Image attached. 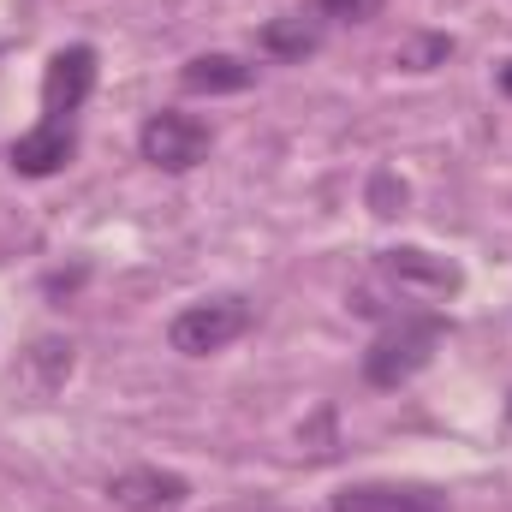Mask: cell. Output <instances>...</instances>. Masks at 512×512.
Masks as SVG:
<instances>
[{
    "mask_svg": "<svg viewBox=\"0 0 512 512\" xmlns=\"http://www.w3.org/2000/svg\"><path fill=\"white\" fill-rule=\"evenodd\" d=\"M30 364H36L42 387H60L72 376V346H66V340H36V346H30Z\"/></svg>",
    "mask_w": 512,
    "mask_h": 512,
    "instance_id": "cell-12",
    "label": "cell"
},
{
    "mask_svg": "<svg viewBox=\"0 0 512 512\" xmlns=\"http://www.w3.org/2000/svg\"><path fill=\"white\" fill-rule=\"evenodd\" d=\"M72 155H78V131H72V120H42V126H30L18 143H12V173L48 179V173H60Z\"/></svg>",
    "mask_w": 512,
    "mask_h": 512,
    "instance_id": "cell-6",
    "label": "cell"
},
{
    "mask_svg": "<svg viewBox=\"0 0 512 512\" xmlns=\"http://www.w3.org/2000/svg\"><path fill=\"white\" fill-rule=\"evenodd\" d=\"M137 149H143V161L161 167V173H191V167L209 155V126L167 108V114H149V120H143Z\"/></svg>",
    "mask_w": 512,
    "mask_h": 512,
    "instance_id": "cell-3",
    "label": "cell"
},
{
    "mask_svg": "<svg viewBox=\"0 0 512 512\" xmlns=\"http://www.w3.org/2000/svg\"><path fill=\"white\" fill-rule=\"evenodd\" d=\"M382 268L399 280V286H417V292H435V298H453L459 286H465V274H459V262H447V256H429V251H382Z\"/></svg>",
    "mask_w": 512,
    "mask_h": 512,
    "instance_id": "cell-8",
    "label": "cell"
},
{
    "mask_svg": "<svg viewBox=\"0 0 512 512\" xmlns=\"http://www.w3.org/2000/svg\"><path fill=\"white\" fill-rule=\"evenodd\" d=\"M453 60V36H405L399 48H393V66L399 72H435V66H447Z\"/></svg>",
    "mask_w": 512,
    "mask_h": 512,
    "instance_id": "cell-11",
    "label": "cell"
},
{
    "mask_svg": "<svg viewBox=\"0 0 512 512\" xmlns=\"http://www.w3.org/2000/svg\"><path fill=\"white\" fill-rule=\"evenodd\" d=\"M310 12H316V18H346V24H364V18H376V12H382V0H310Z\"/></svg>",
    "mask_w": 512,
    "mask_h": 512,
    "instance_id": "cell-13",
    "label": "cell"
},
{
    "mask_svg": "<svg viewBox=\"0 0 512 512\" xmlns=\"http://www.w3.org/2000/svg\"><path fill=\"white\" fill-rule=\"evenodd\" d=\"M96 90V48L90 42H72L48 60L42 72V120H72Z\"/></svg>",
    "mask_w": 512,
    "mask_h": 512,
    "instance_id": "cell-4",
    "label": "cell"
},
{
    "mask_svg": "<svg viewBox=\"0 0 512 512\" xmlns=\"http://www.w3.org/2000/svg\"><path fill=\"white\" fill-rule=\"evenodd\" d=\"M370 203H376V215H399V203H405V185H399L393 173H376V179H370Z\"/></svg>",
    "mask_w": 512,
    "mask_h": 512,
    "instance_id": "cell-14",
    "label": "cell"
},
{
    "mask_svg": "<svg viewBox=\"0 0 512 512\" xmlns=\"http://www.w3.org/2000/svg\"><path fill=\"white\" fill-rule=\"evenodd\" d=\"M501 84H507V90H512V60H507V72H501Z\"/></svg>",
    "mask_w": 512,
    "mask_h": 512,
    "instance_id": "cell-15",
    "label": "cell"
},
{
    "mask_svg": "<svg viewBox=\"0 0 512 512\" xmlns=\"http://www.w3.org/2000/svg\"><path fill=\"white\" fill-rule=\"evenodd\" d=\"M256 48L274 54V60H304V54L322 48V18H316L310 6H304V12H286V18H268V24L256 30Z\"/></svg>",
    "mask_w": 512,
    "mask_h": 512,
    "instance_id": "cell-9",
    "label": "cell"
},
{
    "mask_svg": "<svg viewBox=\"0 0 512 512\" xmlns=\"http://www.w3.org/2000/svg\"><path fill=\"white\" fill-rule=\"evenodd\" d=\"M441 346V316H399L393 328L376 334V346L364 352V382L370 387H399L411 382Z\"/></svg>",
    "mask_w": 512,
    "mask_h": 512,
    "instance_id": "cell-1",
    "label": "cell"
},
{
    "mask_svg": "<svg viewBox=\"0 0 512 512\" xmlns=\"http://www.w3.org/2000/svg\"><path fill=\"white\" fill-rule=\"evenodd\" d=\"M185 495H191L185 477H173V471H149V465L120 471V477L108 483V501L126 507V512H173V507H185Z\"/></svg>",
    "mask_w": 512,
    "mask_h": 512,
    "instance_id": "cell-7",
    "label": "cell"
},
{
    "mask_svg": "<svg viewBox=\"0 0 512 512\" xmlns=\"http://www.w3.org/2000/svg\"><path fill=\"white\" fill-rule=\"evenodd\" d=\"M334 512H447V489H429V483H352L340 489Z\"/></svg>",
    "mask_w": 512,
    "mask_h": 512,
    "instance_id": "cell-5",
    "label": "cell"
},
{
    "mask_svg": "<svg viewBox=\"0 0 512 512\" xmlns=\"http://www.w3.org/2000/svg\"><path fill=\"white\" fill-rule=\"evenodd\" d=\"M245 328H251V304H245L239 292H221V298L185 304V310L167 322V346L185 352V358H209V352H227Z\"/></svg>",
    "mask_w": 512,
    "mask_h": 512,
    "instance_id": "cell-2",
    "label": "cell"
},
{
    "mask_svg": "<svg viewBox=\"0 0 512 512\" xmlns=\"http://www.w3.org/2000/svg\"><path fill=\"white\" fill-rule=\"evenodd\" d=\"M251 66L245 60H233V54H197V60H185V72H179V84L191 90V96H233V90H251Z\"/></svg>",
    "mask_w": 512,
    "mask_h": 512,
    "instance_id": "cell-10",
    "label": "cell"
}]
</instances>
